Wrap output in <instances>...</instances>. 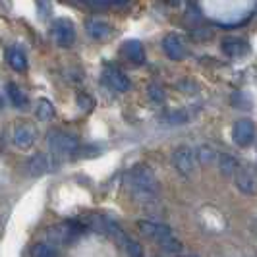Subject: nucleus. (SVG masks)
Listing matches in <instances>:
<instances>
[{"label":"nucleus","instance_id":"f257e3e1","mask_svg":"<svg viewBox=\"0 0 257 257\" xmlns=\"http://www.w3.org/2000/svg\"><path fill=\"white\" fill-rule=\"evenodd\" d=\"M128 184L136 195L153 197L159 193V182L155 178L153 170L147 165H136L128 172Z\"/></svg>","mask_w":257,"mask_h":257},{"label":"nucleus","instance_id":"f03ea898","mask_svg":"<svg viewBox=\"0 0 257 257\" xmlns=\"http://www.w3.org/2000/svg\"><path fill=\"white\" fill-rule=\"evenodd\" d=\"M47 143L56 159H70L79 153V147H81L76 136L64 134V132H51L47 136Z\"/></svg>","mask_w":257,"mask_h":257},{"label":"nucleus","instance_id":"7ed1b4c3","mask_svg":"<svg viewBox=\"0 0 257 257\" xmlns=\"http://www.w3.org/2000/svg\"><path fill=\"white\" fill-rule=\"evenodd\" d=\"M51 33L52 39L56 41V45L62 47V49L72 47L74 41H76V27H74V24L70 20H64V18H58V20L52 22Z\"/></svg>","mask_w":257,"mask_h":257},{"label":"nucleus","instance_id":"20e7f679","mask_svg":"<svg viewBox=\"0 0 257 257\" xmlns=\"http://www.w3.org/2000/svg\"><path fill=\"white\" fill-rule=\"evenodd\" d=\"M195 163H197V155L192 147H186L182 145L178 149H174L172 153V165L174 168L180 172L182 176H190L193 170H195Z\"/></svg>","mask_w":257,"mask_h":257},{"label":"nucleus","instance_id":"39448f33","mask_svg":"<svg viewBox=\"0 0 257 257\" xmlns=\"http://www.w3.org/2000/svg\"><path fill=\"white\" fill-rule=\"evenodd\" d=\"M232 140H234L236 145H240V147L251 145L253 140H255V124L251 120H247V118L238 120L234 124V128H232Z\"/></svg>","mask_w":257,"mask_h":257},{"label":"nucleus","instance_id":"423d86ee","mask_svg":"<svg viewBox=\"0 0 257 257\" xmlns=\"http://www.w3.org/2000/svg\"><path fill=\"white\" fill-rule=\"evenodd\" d=\"M163 51L167 54L170 60H184L186 58V45H184V39L176 33H168L167 37L163 39Z\"/></svg>","mask_w":257,"mask_h":257},{"label":"nucleus","instance_id":"0eeeda50","mask_svg":"<svg viewBox=\"0 0 257 257\" xmlns=\"http://www.w3.org/2000/svg\"><path fill=\"white\" fill-rule=\"evenodd\" d=\"M104 81L108 83V87H112L118 93H126L132 87L130 77L122 70H118V68H106L104 70Z\"/></svg>","mask_w":257,"mask_h":257},{"label":"nucleus","instance_id":"6e6552de","mask_svg":"<svg viewBox=\"0 0 257 257\" xmlns=\"http://www.w3.org/2000/svg\"><path fill=\"white\" fill-rule=\"evenodd\" d=\"M220 49L226 56L238 58V56H245L249 52V43L240 37H224L220 43Z\"/></svg>","mask_w":257,"mask_h":257},{"label":"nucleus","instance_id":"1a4fd4ad","mask_svg":"<svg viewBox=\"0 0 257 257\" xmlns=\"http://www.w3.org/2000/svg\"><path fill=\"white\" fill-rule=\"evenodd\" d=\"M85 31H87V35H89L91 39H95V41H104V39H108L112 35V26L106 24L104 20L95 18V20H89V22L85 24Z\"/></svg>","mask_w":257,"mask_h":257},{"label":"nucleus","instance_id":"9d476101","mask_svg":"<svg viewBox=\"0 0 257 257\" xmlns=\"http://www.w3.org/2000/svg\"><path fill=\"white\" fill-rule=\"evenodd\" d=\"M138 230L142 232L143 236L147 238H153V240H161L163 236L170 234V228L167 224H161V222H153V220H140L138 222Z\"/></svg>","mask_w":257,"mask_h":257},{"label":"nucleus","instance_id":"9b49d317","mask_svg":"<svg viewBox=\"0 0 257 257\" xmlns=\"http://www.w3.org/2000/svg\"><path fill=\"white\" fill-rule=\"evenodd\" d=\"M12 142L20 149H29L33 145V142H35V132H33L31 126H27V124L16 126L12 134Z\"/></svg>","mask_w":257,"mask_h":257},{"label":"nucleus","instance_id":"f8f14e48","mask_svg":"<svg viewBox=\"0 0 257 257\" xmlns=\"http://www.w3.org/2000/svg\"><path fill=\"white\" fill-rule=\"evenodd\" d=\"M234 182H236V188H238L242 193H245V195H253V193L257 192L255 178H253L247 170L238 168V170H236V174H234Z\"/></svg>","mask_w":257,"mask_h":257},{"label":"nucleus","instance_id":"ddd939ff","mask_svg":"<svg viewBox=\"0 0 257 257\" xmlns=\"http://www.w3.org/2000/svg\"><path fill=\"white\" fill-rule=\"evenodd\" d=\"M103 230L106 236H110L112 240H116L120 245H126L130 242L128 234L122 230V226L116 222V220H110V219H104L103 217Z\"/></svg>","mask_w":257,"mask_h":257},{"label":"nucleus","instance_id":"4468645a","mask_svg":"<svg viewBox=\"0 0 257 257\" xmlns=\"http://www.w3.org/2000/svg\"><path fill=\"white\" fill-rule=\"evenodd\" d=\"M124 54L134 64H143L145 62V51H143V45L140 41H126L124 43Z\"/></svg>","mask_w":257,"mask_h":257},{"label":"nucleus","instance_id":"2eb2a0df","mask_svg":"<svg viewBox=\"0 0 257 257\" xmlns=\"http://www.w3.org/2000/svg\"><path fill=\"white\" fill-rule=\"evenodd\" d=\"M49 157L43 153H37L31 157V161H29V165H27V172L31 174V176H43L47 170H49Z\"/></svg>","mask_w":257,"mask_h":257},{"label":"nucleus","instance_id":"dca6fc26","mask_svg":"<svg viewBox=\"0 0 257 257\" xmlns=\"http://www.w3.org/2000/svg\"><path fill=\"white\" fill-rule=\"evenodd\" d=\"M6 93H8V99H10L12 106H16L18 110L27 108V103H29V101H27V95L20 89L16 83H8V85H6Z\"/></svg>","mask_w":257,"mask_h":257},{"label":"nucleus","instance_id":"f3484780","mask_svg":"<svg viewBox=\"0 0 257 257\" xmlns=\"http://www.w3.org/2000/svg\"><path fill=\"white\" fill-rule=\"evenodd\" d=\"M8 64L12 66L16 72H26L27 70V58L20 47H10L8 49Z\"/></svg>","mask_w":257,"mask_h":257},{"label":"nucleus","instance_id":"a211bd4d","mask_svg":"<svg viewBox=\"0 0 257 257\" xmlns=\"http://www.w3.org/2000/svg\"><path fill=\"white\" fill-rule=\"evenodd\" d=\"M219 168L224 176H234L236 170L240 167H238L236 157H232V155H228V153H222V155H219Z\"/></svg>","mask_w":257,"mask_h":257},{"label":"nucleus","instance_id":"6ab92c4d","mask_svg":"<svg viewBox=\"0 0 257 257\" xmlns=\"http://www.w3.org/2000/svg\"><path fill=\"white\" fill-rule=\"evenodd\" d=\"M35 116H37L41 122H49L54 118V106H52L51 101L47 99H39L37 106H35Z\"/></svg>","mask_w":257,"mask_h":257},{"label":"nucleus","instance_id":"aec40b11","mask_svg":"<svg viewBox=\"0 0 257 257\" xmlns=\"http://www.w3.org/2000/svg\"><path fill=\"white\" fill-rule=\"evenodd\" d=\"M159 245H161L167 253H172V255H178V253L182 251V242L178 240V238L172 236V232L167 234V236H163V238L159 240Z\"/></svg>","mask_w":257,"mask_h":257},{"label":"nucleus","instance_id":"412c9836","mask_svg":"<svg viewBox=\"0 0 257 257\" xmlns=\"http://www.w3.org/2000/svg\"><path fill=\"white\" fill-rule=\"evenodd\" d=\"M195 155H197V161H199L201 165H209V163H213V161L219 159L217 151H215L211 145H201V147H197Z\"/></svg>","mask_w":257,"mask_h":257},{"label":"nucleus","instance_id":"4be33fe9","mask_svg":"<svg viewBox=\"0 0 257 257\" xmlns=\"http://www.w3.org/2000/svg\"><path fill=\"white\" fill-rule=\"evenodd\" d=\"M29 257H58L56 255V251L52 249L51 245L47 244H35L31 247V253Z\"/></svg>","mask_w":257,"mask_h":257},{"label":"nucleus","instance_id":"5701e85b","mask_svg":"<svg viewBox=\"0 0 257 257\" xmlns=\"http://www.w3.org/2000/svg\"><path fill=\"white\" fill-rule=\"evenodd\" d=\"M76 101H77L79 110H83V112H91V110H93V106H95V101L91 99L87 93H79Z\"/></svg>","mask_w":257,"mask_h":257},{"label":"nucleus","instance_id":"b1692460","mask_svg":"<svg viewBox=\"0 0 257 257\" xmlns=\"http://www.w3.org/2000/svg\"><path fill=\"white\" fill-rule=\"evenodd\" d=\"M147 93H149V99L155 101V103H163L165 101V91L161 89L159 85H149Z\"/></svg>","mask_w":257,"mask_h":257},{"label":"nucleus","instance_id":"393cba45","mask_svg":"<svg viewBox=\"0 0 257 257\" xmlns=\"http://www.w3.org/2000/svg\"><path fill=\"white\" fill-rule=\"evenodd\" d=\"M124 247H126V251H128V257H143V249H142V245L138 244V242L130 240Z\"/></svg>","mask_w":257,"mask_h":257},{"label":"nucleus","instance_id":"a878e982","mask_svg":"<svg viewBox=\"0 0 257 257\" xmlns=\"http://www.w3.org/2000/svg\"><path fill=\"white\" fill-rule=\"evenodd\" d=\"M165 120H167L168 124H184L188 120V114L186 112H170Z\"/></svg>","mask_w":257,"mask_h":257},{"label":"nucleus","instance_id":"bb28decb","mask_svg":"<svg viewBox=\"0 0 257 257\" xmlns=\"http://www.w3.org/2000/svg\"><path fill=\"white\" fill-rule=\"evenodd\" d=\"M37 10L43 18H49L51 16V2L49 0H37Z\"/></svg>","mask_w":257,"mask_h":257},{"label":"nucleus","instance_id":"cd10ccee","mask_svg":"<svg viewBox=\"0 0 257 257\" xmlns=\"http://www.w3.org/2000/svg\"><path fill=\"white\" fill-rule=\"evenodd\" d=\"M81 2L91 6V8H95V10H103L110 4V0H81Z\"/></svg>","mask_w":257,"mask_h":257},{"label":"nucleus","instance_id":"c85d7f7f","mask_svg":"<svg viewBox=\"0 0 257 257\" xmlns=\"http://www.w3.org/2000/svg\"><path fill=\"white\" fill-rule=\"evenodd\" d=\"M168 4H180V0H167Z\"/></svg>","mask_w":257,"mask_h":257},{"label":"nucleus","instance_id":"c756f323","mask_svg":"<svg viewBox=\"0 0 257 257\" xmlns=\"http://www.w3.org/2000/svg\"><path fill=\"white\" fill-rule=\"evenodd\" d=\"M178 257H197V255H192V253H190V255H178Z\"/></svg>","mask_w":257,"mask_h":257}]
</instances>
